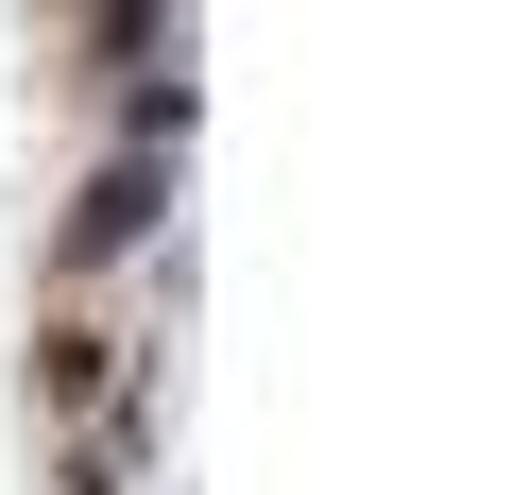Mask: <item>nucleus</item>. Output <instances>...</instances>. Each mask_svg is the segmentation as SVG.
I'll list each match as a JSON object with an SVG mask.
<instances>
[{
	"label": "nucleus",
	"instance_id": "f257e3e1",
	"mask_svg": "<svg viewBox=\"0 0 512 495\" xmlns=\"http://www.w3.org/2000/svg\"><path fill=\"white\" fill-rule=\"evenodd\" d=\"M154 222H171V171H154V154H120V171L86 188V222H69V274H103V257H137Z\"/></svg>",
	"mask_w": 512,
	"mask_h": 495
}]
</instances>
